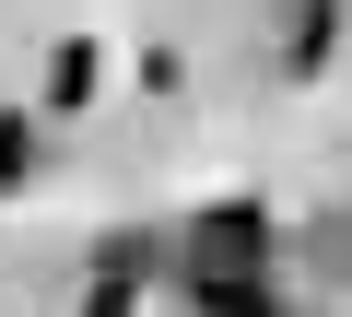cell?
<instances>
[{"label": "cell", "instance_id": "1", "mask_svg": "<svg viewBox=\"0 0 352 317\" xmlns=\"http://www.w3.org/2000/svg\"><path fill=\"white\" fill-rule=\"evenodd\" d=\"M200 282H258L270 270V212L258 200H223V212H200Z\"/></svg>", "mask_w": 352, "mask_h": 317}, {"label": "cell", "instance_id": "4", "mask_svg": "<svg viewBox=\"0 0 352 317\" xmlns=\"http://www.w3.org/2000/svg\"><path fill=\"white\" fill-rule=\"evenodd\" d=\"M82 317H141V270H94V294H82Z\"/></svg>", "mask_w": 352, "mask_h": 317}, {"label": "cell", "instance_id": "5", "mask_svg": "<svg viewBox=\"0 0 352 317\" xmlns=\"http://www.w3.org/2000/svg\"><path fill=\"white\" fill-rule=\"evenodd\" d=\"M329 36H340V12H329V0H317V12L294 24V47H282V59H294V71H317V59H329Z\"/></svg>", "mask_w": 352, "mask_h": 317}, {"label": "cell", "instance_id": "3", "mask_svg": "<svg viewBox=\"0 0 352 317\" xmlns=\"http://www.w3.org/2000/svg\"><path fill=\"white\" fill-rule=\"evenodd\" d=\"M24 177H36V118H24V106H0V200H12Z\"/></svg>", "mask_w": 352, "mask_h": 317}, {"label": "cell", "instance_id": "2", "mask_svg": "<svg viewBox=\"0 0 352 317\" xmlns=\"http://www.w3.org/2000/svg\"><path fill=\"white\" fill-rule=\"evenodd\" d=\"M94 83H106V47H94V36H59V47H47V106H82Z\"/></svg>", "mask_w": 352, "mask_h": 317}]
</instances>
